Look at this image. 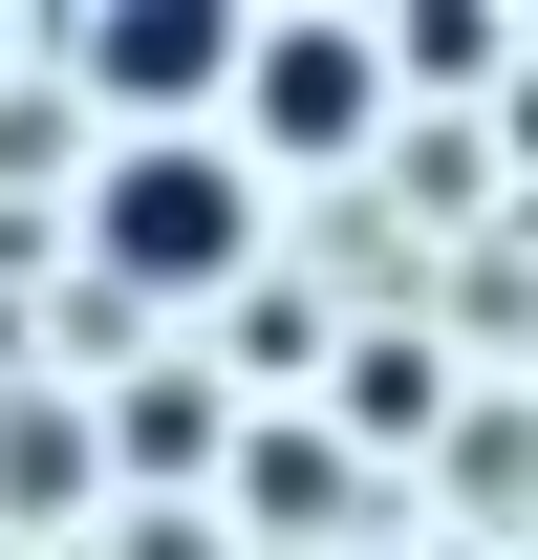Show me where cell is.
Returning a JSON list of instances; mask_svg holds the SVG:
<instances>
[{"label": "cell", "instance_id": "6da1fadb", "mask_svg": "<svg viewBox=\"0 0 538 560\" xmlns=\"http://www.w3.org/2000/svg\"><path fill=\"white\" fill-rule=\"evenodd\" d=\"M86 280L108 302H237L259 280V173H237V130H130L108 173H86Z\"/></svg>", "mask_w": 538, "mask_h": 560}, {"label": "cell", "instance_id": "7a4b0ae2", "mask_svg": "<svg viewBox=\"0 0 538 560\" xmlns=\"http://www.w3.org/2000/svg\"><path fill=\"white\" fill-rule=\"evenodd\" d=\"M366 130H388L366 22H237V173H344Z\"/></svg>", "mask_w": 538, "mask_h": 560}, {"label": "cell", "instance_id": "3957f363", "mask_svg": "<svg viewBox=\"0 0 538 560\" xmlns=\"http://www.w3.org/2000/svg\"><path fill=\"white\" fill-rule=\"evenodd\" d=\"M66 86H108V108H237V0H86L66 22Z\"/></svg>", "mask_w": 538, "mask_h": 560}, {"label": "cell", "instance_id": "277c9868", "mask_svg": "<svg viewBox=\"0 0 538 560\" xmlns=\"http://www.w3.org/2000/svg\"><path fill=\"white\" fill-rule=\"evenodd\" d=\"M86 495H108V431L66 388H0V517H86Z\"/></svg>", "mask_w": 538, "mask_h": 560}, {"label": "cell", "instance_id": "5b68a950", "mask_svg": "<svg viewBox=\"0 0 538 560\" xmlns=\"http://www.w3.org/2000/svg\"><path fill=\"white\" fill-rule=\"evenodd\" d=\"M495 66H517L495 0H409V22H388V86H495Z\"/></svg>", "mask_w": 538, "mask_h": 560}, {"label": "cell", "instance_id": "8992f818", "mask_svg": "<svg viewBox=\"0 0 538 560\" xmlns=\"http://www.w3.org/2000/svg\"><path fill=\"white\" fill-rule=\"evenodd\" d=\"M237 495H259V539H324V517H344V431H259Z\"/></svg>", "mask_w": 538, "mask_h": 560}, {"label": "cell", "instance_id": "52a82bcc", "mask_svg": "<svg viewBox=\"0 0 538 560\" xmlns=\"http://www.w3.org/2000/svg\"><path fill=\"white\" fill-rule=\"evenodd\" d=\"M108 453H130V475H195V453H215V388H195V366H130Z\"/></svg>", "mask_w": 538, "mask_h": 560}, {"label": "cell", "instance_id": "ba28073f", "mask_svg": "<svg viewBox=\"0 0 538 560\" xmlns=\"http://www.w3.org/2000/svg\"><path fill=\"white\" fill-rule=\"evenodd\" d=\"M431 410H453L431 346H344V431H431Z\"/></svg>", "mask_w": 538, "mask_h": 560}, {"label": "cell", "instance_id": "9c48e42d", "mask_svg": "<svg viewBox=\"0 0 538 560\" xmlns=\"http://www.w3.org/2000/svg\"><path fill=\"white\" fill-rule=\"evenodd\" d=\"M130 560H215V517H130Z\"/></svg>", "mask_w": 538, "mask_h": 560}, {"label": "cell", "instance_id": "30bf717a", "mask_svg": "<svg viewBox=\"0 0 538 560\" xmlns=\"http://www.w3.org/2000/svg\"><path fill=\"white\" fill-rule=\"evenodd\" d=\"M0 66H22V44H0Z\"/></svg>", "mask_w": 538, "mask_h": 560}]
</instances>
